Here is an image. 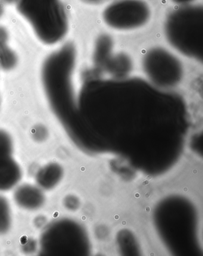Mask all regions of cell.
<instances>
[{
  "instance_id": "obj_1",
  "label": "cell",
  "mask_w": 203,
  "mask_h": 256,
  "mask_svg": "<svg viewBox=\"0 0 203 256\" xmlns=\"http://www.w3.org/2000/svg\"><path fill=\"white\" fill-rule=\"evenodd\" d=\"M165 33L169 44L186 56L202 60L203 8L180 5L166 16Z\"/></svg>"
},
{
  "instance_id": "obj_2",
  "label": "cell",
  "mask_w": 203,
  "mask_h": 256,
  "mask_svg": "<svg viewBox=\"0 0 203 256\" xmlns=\"http://www.w3.org/2000/svg\"><path fill=\"white\" fill-rule=\"evenodd\" d=\"M17 10L42 44H57L66 36L69 20L61 0H16Z\"/></svg>"
},
{
  "instance_id": "obj_3",
  "label": "cell",
  "mask_w": 203,
  "mask_h": 256,
  "mask_svg": "<svg viewBox=\"0 0 203 256\" xmlns=\"http://www.w3.org/2000/svg\"><path fill=\"white\" fill-rule=\"evenodd\" d=\"M151 8L144 0H115L104 9V22L111 28L130 30L145 26L150 20Z\"/></svg>"
},
{
  "instance_id": "obj_4",
  "label": "cell",
  "mask_w": 203,
  "mask_h": 256,
  "mask_svg": "<svg viewBox=\"0 0 203 256\" xmlns=\"http://www.w3.org/2000/svg\"><path fill=\"white\" fill-rule=\"evenodd\" d=\"M143 64L150 77H180L183 70L180 60L162 48H155L148 51L143 58Z\"/></svg>"
},
{
  "instance_id": "obj_5",
  "label": "cell",
  "mask_w": 203,
  "mask_h": 256,
  "mask_svg": "<svg viewBox=\"0 0 203 256\" xmlns=\"http://www.w3.org/2000/svg\"><path fill=\"white\" fill-rule=\"evenodd\" d=\"M14 198L20 208L29 210L41 208L45 202L41 190L29 184H23L17 188L14 194Z\"/></svg>"
},
{
  "instance_id": "obj_6",
  "label": "cell",
  "mask_w": 203,
  "mask_h": 256,
  "mask_svg": "<svg viewBox=\"0 0 203 256\" xmlns=\"http://www.w3.org/2000/svg\"><path fill=\"white\" fill-rule=\"evenodd\" d=\"M19 166L12 156L0 160V191L11 190L21 178Z\"/></svg>"
},
{
  "instance_id": "obj_7",
  "label": "cell",
  "mask_w": 203,
  "mask_h": 256,
  "mask_svg": "<svg viewBox=\"0 0 203 256\" xmlns=\"http://www.w3.org/2000/svg\"><path fill=\"white\" fill-rule=\"evenodd\" d=\"M62 174V168L59 165L50 163L43 166L37 172L36 182L41 189H53L59 182Z\"/></svg>"
},
{
  "instance_id": "obj_8",
  "label": "cell",
  "mask_w": 203,
  "mask_h": 256,
  "mask_svg": "<svg viewBox=\"0 0 203 256\" xmlns=\"http://www.w3.org/2000/svg\"><path fill=\"white\" fill-rule=\"evenodd\" d=\"M17 60L16 53L7 45L0 47V67L5 70H11L16 66Z\"/></svg>"
},
{
  "instance_id": "obj_9",
  "label": "cell",
  "mask_w": 203,
  "mask_h": 256,
  "mask_svg": "<svg viewBox=\"0 0 203 256\" xmlns=\"http://www.w3.org/2000/svg\"><path fill=\"white\" fill-rule=\"evenodd\" d=\"M11 224L10 210L4 197L0 196V234L8 230Z\"/></svg>"
},
{
  "instance_id": "obj_10",
  "label": "cell",
  "mask_w": 203,
  "mask_h": 256,
  "mask_svg": "<svg viewBox=\"0 0 203 256\" xmlns=\"http://www.w3.org/2000/svg\"><path fill=\"white\" fill-rule=\"evenodd\" d=\"M13 151V143L10 134L0 129V160L12 156Z\"/></svg>"
},
{
  "instance_id": "obj_11",
  "label": "cell",
  "mask_w": 203,
  "mask_h": 256,
  "mask_svg": "<svg viewBox=\"0 0 203 256\" xmlns=\"http://www.w3.org/2000/svg\"><path fill=\"white\" fill-rule=\"evenodd\" d=\"M32 134L33 136H34L35 140L42 141L44 140V138L47 137V132L46 131L44 128L39 126V127L33 130Z\"/></svg>"
},
{
  "instance_id": "obj_12",
  "label": "cell",
  "mask_w": 203,
  "mask_h": 256,
  "mask_svg": "<svg viewBox=\"0 0 203 256\" xmlns=\"http://www.w3.org/2000/svg\"><path fill=\"white\" fill-rule=\"evenodd\" d=\"M8 33L5 28L0 26V47L7 44Z\"/></svg>"
},
{
  "instance_id": "obj_13",
  "label": "cell",
  "mask_w": 203,
  "mask_h": 256,
  "mask_svg": "<svg viewBox=\"0 0 203 256\" xmlns=\"http://www.w3.org/2000/svg\"><path fill=\"white\" fill-rule=\"evenodd\" d=\"M172 1L177 3L178 4L185 5L192 4V2H195V0H172Z\"/></svg>"
},
{
  "instance_id": "obj_14",
  "label": "cell",
  "mask_w": 203,
  "mask_h": 256,
  "mask_svg": "<svg viewBox=\"0 0 203 256\" xmlns=\"http://www.w3.org/2000/svg\"><path fill=\"white\" fill-rule=\"evenodd\" d=\"M5 2L0 0V20L4 16L5 14Z\"/></svg>"
},
{
  "instance_id": "obj_15",
  "label": "cell",
  "mask_w": 203,
  "mask_h": 256,
  "mask_svg": "<svg viewBox=\"0 0 203 256\" xmlns=\"http://www.w3.org/2000/svg\"><path fill=\"white\" fill-rule=\"evenodd\" d=\"M85 2L88 3V4H97V3L100 2L102 0H82Z\"/></svg>"
},
{
  "instance_id": "obj_16",
  "label": "cell",
  "mask_w": 203,
  "mask_h": 256,
  "mask_svg": "<svg viewBox=\"0 0 203 256\" xmlns=\"http://www.w3.org/2000/svg\"><path fill=\"white\" fill-rule=\"evenodd\" d=\"M5 3H8V4H13L16 2V0H2Z\"/></svg>"
}]
</instances>
